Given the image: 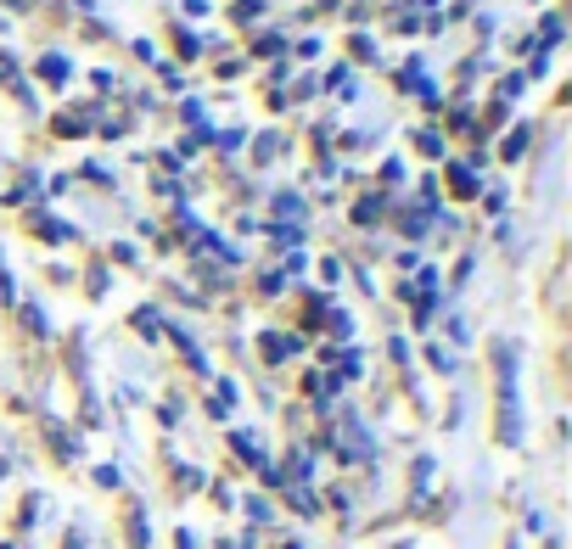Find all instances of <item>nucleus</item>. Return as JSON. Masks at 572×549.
I'll list each match as a JSON object with an SVG mask.
<instances>
[{
  "label": "nucleus",
  "instance_id": "nucleus-1",
  "mask_svg": "<svg viewBox=\"0 0 572 549\" xmlns=\"http://www.w3.org/2000/svg\"><path fill=\"white\" fill-rule=\"evenodd\" d=\"M40 73H45L51 84H62V79H67V62H62V56H45V62H40Z\"/></svg>",
  "mask_w": 572,
  "mask_h": 549
}]
</instances>
